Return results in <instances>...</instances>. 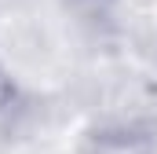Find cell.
Instances as JSON below:
<instances>
[{"instance_id":"6da1fadb","label":"cell","mask_w":157,"mask_h":154,"mask_svg":"<svg viewBox=\"0 0 157 154\" xmlns=\"http://www.w3.org/2000/svg\"><path fill=\"white\" fill-rule=\"evenodd\" d=\"M80 154H157V125L139 114L106 117L80 140Z\"/></svg>"},{"instance_id":"3957f363","label":"cell","mask_w":157,"mask_h":154,"mask_svg":"<svg viewBox=\"0 0 157 154\" xmlns=\"http://www.w3.org/2000/svg\"><path fill=\"white\" fill-rule=\"evenodd\" d=\"M73 7H80V11H102L106 4H113V0H70Z\"/></svg>"},{"instance_id":"7a4b0ae2","label":"cell","mask_w":157,"mask_h":154,"mask_svg":"<svg viewBox=\"0 0 157 154\" xmlns=\"http://www.w3.org/2000/svg\"><path fill=\"white\" fill-rule=\"evenodd\" d=\"M11 103H15V77L0 66V114H7Z\"/></svg>"}]
</instances>
